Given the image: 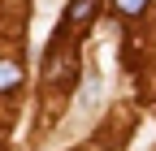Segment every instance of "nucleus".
<instances>
[{"mask_svg":"<svg viewBox=\"0 0 156 151\" xmlns=\"http://www.w3.org/2000/svg\"><path fill=\"white\" fill-rule=\"evenodd\" d=\"M95 9H100V0H69V9H65V17H61V35L87 26L91 17H95Z\"/></svg>","mask_w":156,"mask_h":151,"instance_id":"obj_1","label":"nucleus"},{"mask_svg":"<svg viewBox=\"0 0 156 151\" xmlns=\"http://www.w3.org/2000/svg\"><path fill=\"white\" fill-rule=\"evenodd\" d=\"M17 82H22V65H17V61H0V95L13 91Z\"/></svg>","mask_w":156,"mask_h":151,"instance_id":"obj_2","label":"nucleus"},{"mask_svg":"<svg viewBox=\"0 0 156 151\" xmlns=\"http://www.w3.org/2000/svg\"><path fill=\"white\" fill-rule=\"evenodd\" d=\"M113 5H117V13H122V17H139L152 0H113Z\"/></svg>","mask_w":156,"mask_h":151,"instance_id":"obj_3","label":"nucleus"}]
</instances>
